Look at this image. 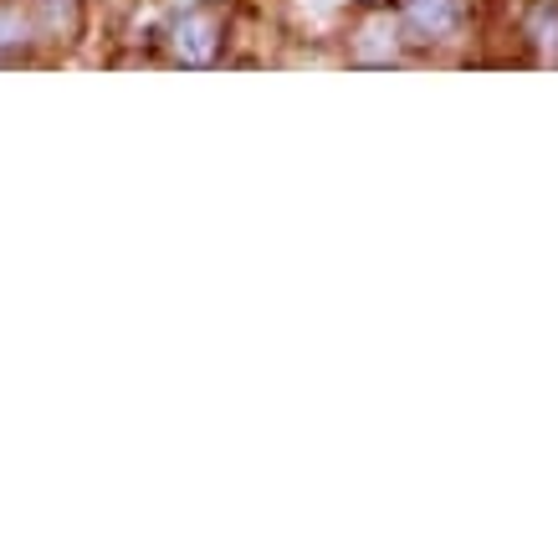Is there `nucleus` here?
Instances as JSON below:
<instances>
[{"label":"nucleus","instance_id":"f257e3e1","mask_svg":"<svg viewBox=\"0 0 558 558\" xmlns=\"http://www.w3.org/2000/svg\"><path fill=\"white\" fill-rule=\"evenodd\" d=\"M216 26H210V21L205 16H195V21H185V26H180V41H174V47H180V57H185V62H205V57H210V51H216Z\"/></svg>","mask_w":558,"mask_h":558},{"label":"nucleus","instance_id":"f03ea898","mask_svg":"<svg viewBox=\"0 0 558 558\" xmlns=\"http://www.w3.org/2000/svg\"><path fill=\"white\" fill-rule=\"evenodd\" d=\"M410 11L425 32H451L461 21V0H410Z\"/></svg>","mask_w":558,"mask_h":558}]
</instances>
